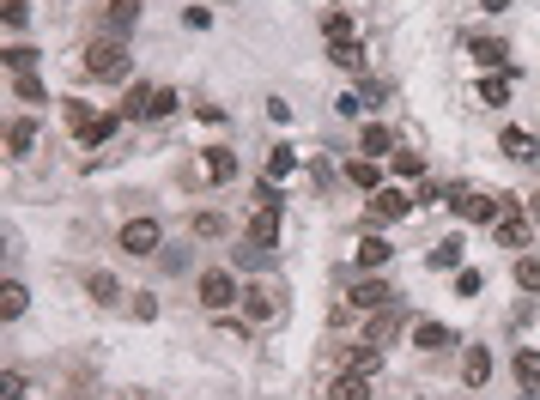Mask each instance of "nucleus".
Instances as JSON below:
<instances>
[{
  "instance_id": "f704fd0d",
  "label": "nucleus",
  "mask_w": 540,
  "mask_h": 400,
  "mask_svg": "<svg viewBox=\"0 0 540 400\" xmlns=\"http://www.w3.org/2000/svg\"><path fill=\"white\" fill-rule=\"evenodd\" d=\"M389 164H395V176H413V182H425V158H419V152H395Z\"/></svg>"
},
{
  "instance_id": "6ab92c4d",
  "label": "nucleus",
  "mask_w": 540,
  "mask_h": 400,
  "mask_svg": "<svg viewBox=\"0 0 540 400\" xmlns=\"http://www.w3.org/2000/svg\"><path fill=\"white\" fill-rule=\"evenodd\" d=\"M328 400H371V376H352V370H340L334 382H328Z\"/></svg>"
},
{
  "instance_id": "1a4fd4ad",
  "label": "nucleus",
  "mask_w": 540,
  "mask_h": 400,
  "mask_svg": "<svg viewBox=\"0 0 540 400\" xmlns=\"http://www.w3.org/2000/svg\"><path fill=\"white\" fill-rule=\"evenodd\" d=\"M346 303H352V309H395V292H389V285H383V279H359V285H352V292H346Z\"/></svg>"
},
{
  "instance_id": "4be33fe9",
  "label": "nucleus",
  "mask_w": 540,
  "mask_h": 400,
  "mask_svg": "<svg viewBox=\"0 0 540 400\" xmlns=\"http://www.w3.org/2000/svg\"><path fill=\"white\" fill-rule=\"evenodd\" d=\"M85 298L92 303H116L122 298V279H116V273H85Z\"/></svg>"
},
{
  "instance_id": "f8f14e48",
  "label": "nucleus",
  "mask_w": 540,
  "mask_h": 400,
  "mask_svg": "<svg viewBox=\"0 0 540 400\" xmlns=\"http://www.w3.org/2000/svg\"><path fill=\"white\" fill-rule=\"evenodd\" d=\"M237 303H243L249 322H273V316H279V292H273V285H249Z\"/></svg>"
},
{
  "instance_id": "9d476101",
  "label": "nucleus",
  "mask_w": 540,
  "mask_h": 400,
  "mask_svg": "<svg viewBox=\"0 0 540 400\" xmlns=\"http://www.w3.org/2000/svg\"><path fill=\"white\" fill-rule=\"evenodd\" d=\"M468 55L486 67V73H510V49L498 36H468Z\"/></svg>"
},
{
  "instance_id": "ea45409f",
  "label": "nucleus",
  "mask_w": 540,
  "mask_h": 400,
  "mask_svg": "<svg viewBox=\"0 0 540 400\" xmlns=\"http://www.w3.org/2000/svg\"><path fill=\"white\" fill-rule=\"evenodd\" d=\"M36 67V49H6V73H31Z\"/></svg>"
},
{
  "instance_id": "c85d7f7f",
  "label": "nucleus",
  "mask_w": 540,
  "mask_h": 400,
  "mask_svg": "<svg viewBox=\"0 0 540 400\" xmlns=\"http://www.w3.org/2000/svg\"><path fill=\"white\" fill-rule=\"evenodd\" d=\"M25 285H19V279H6V292H0V316H6V322H19V316H25Z\"/></svg>"
},
{
  "instance_id": "37998d69",
  "label": "nucleus",
  "mask_w": 540,
  "mask_h": 400,
  "mask_svg": "<svg viewBox=\"0 0 540 400\" xmlns=\"http://www.w3.org/2000/svg\"><path fill=\"white\" fill-rule=\"evenodd\" d=\"M158 261H165L170 273H182V267H189V249H158Z\"/></svg>"
},
{
  "instance_id": "b1692460",
  "label": "nucleus",
  "mask_w": 540,
  "mask_h": 400,
  "mask_svg": "<svg viewBox=\"0 0 540 400\" xmlns=\"http://www.w3.org/2000/svg\"><path fill=\"white\" fill-rule=\"evenodd\" d=\"M510 370H516V388H535V382H540V352H528V346H516V358H510Z\"/></svg>"
},
{
  "instance_id": "a18cd8bd",
  "label": "nucleus",
  "mask_w": 540,
  "mask_h": 400,
  "mask_svg": "<svg viewBox=\"0 0 540 400\" xmlns=\"http://www.w3.org/2000/svg\"><path fill=\"white\" fill-rule=\"evenodd\" d=\"M334 109H340V116H359V109H365V98H359V92H346V98H334Z\"/></svg>"
},
{
  "instance_id": "393cba45",
  "label": "nucleus",
  "mask_w": 540,
  "mask_h": 400,
  "mask_svg": "<svg viewBox=\"0 0 540 400\" xmlns=\"http://www.w3.org/2000/svg\"><path fill=\"white\" fill-rule=\"evenodd\" d=\"M182 109V98L170 92V85H152V103H146V122H165V116H176Z\"/></svg>"
},
{
  "instance_id": "f03ea898",
  "label": "nucleus",
  "mask_w": 540,
  "mask_h": 400,
  "mask_svg": "<svg viewBox=\"0 0 540 400\" xmlns=\"http://www.w3.org/2000/svg\"><path fill=\"white\" fill-rule=\"evenodd\" d=\"M128 67H134L128 36H98V43L85 49V73H92V79H128Z\"/></svg>"
},
{
  "instance_id": "aec40b11",
  "label": "nucleus",
  "mask_w": 540,
  "mask_h": 400,
  "mask_svg": "<svg viewBox=\"0 0 540 400\" xmlns=\"http://www.w3.org/2000/svg\"><path fill=\"white\" fill-rule=\"evenodd\" d=\"M31 146H36V116H19V122L6 128V152H12V158H25Z\"/></svg>"
},
{
  "instance_id": "79ce46f5",
  "label": "nucleus",
  "mask_w": 540,
  "mask_h": 400,
  "mask_svg": "<svg viewBox=\"0 0 540 400\" xmlns=\"http://www.w3.org/2000/svg\"><path fill=\"white\" fill-rule=\"evenodd\" d=\"M438 200H443V188H438V182H419V195H413V206H438Z\"/></svg>"
},
{
  "instance_id": "c756f323",
  "label": "nucleus",
  "mask_w": 540,
  "mask_h": 400,
  "mask_svg": "<svg viewBox=\"0 0 540 400\" xmlns=\"http://www.w3.org/2000/svg\"><path fill=\"white\" fill-rule=\"evenodd\" d=\"M12 92H19V103H49V92H43L36 73H12Z\"/></svg>"
},
{
  "instance_id": "dca6fc26",
  "label": "nucleus",
  "mask_w": 540,
  "mask_h": 400,
  "mask_svg": "<svg viewBox=\"0 0 540 400\" xmlns=\"http://www.w3.org/2000/svg\"><path fill=\"white\" fill-rule=\"evenodd\" d=\"M413 346H419V352H449V346H455V328H443V322H413Z\"/></svg>"
},
{
  "instance_id": "f3484780",
  "label": "nucleus",
  "mask_w": 540,
  "mask_h": 400,
  "mask_svg": "<svg viewBox=\"0 0 540 400\" xmlns=\"http://www.w3.org/2000/svg\"><path fill=\"white\" fill-rule=\"evenodd\" d=\"M352 255H359V267H365V273H376V267L389 261L395 249H389V236H383V231H365V236H359V249H352Z\"/></svg>"
},
{
  "instance_id": "a19ab883",
  "label": "nucleus",
  "mask_w": 540,
  "mask_h": 400,
  "mask_svg": "<svg viewBox=\"0 0 540 400\" xmlns=\"http://www.w3.org/2000/svg\"><path fill=\"white\" fill-rule=\"evenodd\" d=\"M480 285H486V279H480L473 267H462V273H455V292H462V298H480Z\"/></svg>"
},
{
  "instance_id": "72a5a7b5",
  "label": "nucleus",
  "mask_w": 540,
  "mask_h": 400,
  "mask_svg": "<svg viewBox=\"0 0 540 400\" xmlns=\"http://www.w3.org/2000/svg\"><path fill=\"white\" fill-rule=\"evenodd\" d=\"M231 261H237V267H249V273H255V267H268V243H249V236H243V249H237Z\"/></svg>"
},
{
  "instance_id": "de8ad7c7",
  "label": "nucleus",
  "mask_w": 540,
  "mask_h": 400,
  "mask_svg": "<svg viewBox=\"0 0 540 400\" xmlns=\"http://www.w3.org/2000/svg\"><path fill=\"white\" fill-rule=\"evenodd\" d=\"M480 12H510V0H480Z\"/></svg>"
},
{
  "instance_id": "09e8293b",
  "label": "nucleus",
  "mask_w": 540,
  "mask_h": 400,
  "mask_svg": "<svg viewBox=\"0 0 540 400\" xmlns=\"http://www.w3.org/2000/svg\"><path fill=\"white\" fill-rule=\"evenodd\" d=\"M528 219H535V225H540V188H535V195H528Z\"/></svg>"
},
{
  "instance_id": "5701e85b",
  "label": "nucleus",
  "mask_w": 540,
  "mask_h": 400,
  "mask_svg": "<svg viewBox=\"0 0 540 400\" xmlns=\"http://www.w3.org/2000/svg\"><path fill=\"white\" fill-rule=\"evenodd\" d=\"M189 231H195V236H206V243H213V236H231V219L206 206V212H195V219H189Z\"/></svg>"
},
{
  "instance_id": "2f4dec72",
  "label": "nucleus",
  "mask_w": 540,
  "mask_h": 400,
  "mask_svg": "<svg viewBox=\"0 0 540 400\" xmlns=\"http://www.w3.org/2000/svg\"><path fill=\"white\" fill-rule=\"evenodd\" d=\"M292 170H298V152H286V146H273V152H268V182H286Z\"/></svg>"
},
{
  "instance_id": "6e6552de",
  "label": "nucleus",
  "mask_w": 540,
  "mask_h": 400,
  "mask_svg": "<svg viewBox=\"0 0 540 400\" xmlns=\"http://www.w3.org/2000/svg\"><path fill=\"white\" fill-rule=\"evenodd\" d=\"M279 225H286V212L279 206H268V200H255V212H249V243H279Z\"/></svg>"
},
{
  "instance_id": "412c9836",
  "label": "nucleus",
  "mask_w": 540,
  "mask_h": 400,
  "mask_svg": "<svg viewBox=\"0 0 540 400\" xmlns=\"http://www.w3.org/2000/svg\"><path fill=\"white\" fill-rule=\"evenodd\" d=\"M328 61L346 67V73H365V43L352 36V43H328Z\"/></svg>"
},
{
  "instance_id": "7c9ffc66",
  "label": "nucleus",
  "mask_w": 540,
  "mask_h": 400,
  "mask_svg": "<svg viewBox=\"0 0 540 400\" xmlns=\"http://www.w3.org/2000/svg\"><path fill=\"white\" fill-rule=\"evenodd\" d=\"M122 122H128L122 109H109V116H98V122L85 128V146H103V140H109V133H116V128H122Z\"/></svg>"
},
{
  "instance_id": "4c0bfd02",
  "label": "nucleus",
  "mask_w": 540,
  "mask_h": 400,
  "mask_svg": "<svg viewBox=\"0 0 540 400\" xmlns=\"http://www.w3.org/2000/svg\"><path fill=\"white\" fill-rule=\"evenodd\" d=\"M516 285H522V292H540V261H535V255L516 261Z\"/></svg>"
},
{
  "instance_id": "423d86ee",
  "label": "nucleus",
  "mask_w": 540,
  "mask_h": 400,
  "mask_svg": "<svg viewBox=\"0 0 540 400\" xmlns=\"http://www.w3.org/2000/svg\"><path fill=\"white\" fill-rule=\"evenodd\" d=\"M498 152H504V158H516V164H528V170H540V133L504 128V133H498Z\"/></svg>"
},
{
  "instance_id": "bb28decb",
  "label": "nucleus",
  "mask_w": 540,
  "mask_h": 400,
  "mask_svg": "<svg viewBox=\"0 0 540 400\" xmlns=\"http://www.w3.org/2000/svg\"><path fill=\"white\" fill-rule=\"evenodd\" d=\"M480 103H492V109L510 103V73H486V79H480Z\"/></svg>"
},
{
  "instance_id": "9b49d317",
  "label": "nucleus",
  "mask_w": 540,
  "mask_h": 400,
  "mask_svg": "<svg viewBox=\"0 0 540 400\" xmlns=\"http://www.w3.org/2000/svg\"><path fill=\"white\" fill-rule=\"evenodd\" d=\"M340 370H352V376H376V370H383V346H371V340L346 346V352H340Z\"/></svg>"
},
{
  "instance_id": "c9c22d12",
  "label": "nucleus",
  "mask_w": 540,
  "mask_h": 400,
  "mask_svg": "<svg viewBox=\"0 0 540 400\" xmlns=\"http://www.w3.org/2000/svg\"><path fill=\"white\" fill-rule=\"evenodd\" d=\"M425 261L438 267V273H449V267L462 261V243H455V236H449V243H438V249H431V255H425Z\"/></svg>"
},
{
  "instance_id": "ddd939ff",
  "label": "nucleus",
  "mask_w": 540,
  "mask_h": 400,
  "mask_svg": "<svg viewBox=\"0 0 540 400\" xmlns=\"http://www.w3.org/2000/svg\"><path fill=\"white\" fill-rule=\"evenodd\" d=\"M140 25V0H109L103 6V36H128Z\"/></svg>"
},
{
  "instance_id": "a211bd4d",
  "label": "nucleus",
  "mask_w": 540,
  "mask_h": 400,
  "mask_svg": "<svg viewBox=\"0 0 540 400\" xmlns=\"http://www.w3.org/2000/svg\"><path fill=\"white\" fill-rule=\"evenodd\" d=\"M486 376H492V352H486V346H468V352H462V382H468V388H486Z\"/></svg>"
},
{
  "instance_id": "39448f33",
  "label": "nucleus",
  "mask_w": 540,
  "mask_h": 400,
  "mask_svg": "<svg viewBox=\"0 0 540 400\" xmlns=\"http://www.w3.org/2000/svg\"><path fill=\"white\" fill-rule=\"evenodd\" d=\"M492 231H498L504 249H528V243H535V219H528V206H504Z\"/></svg>"
},
{
  "instance_id": "49530a36",
  "label": "nucleus",
  "mask_w": 540,
  "mask_h": 400,
  "mask_svg": "<svg viewBox=\"0 0 540 400\" xmlns=\"http://www.w3.org/2000/svg\"><path fill=\"white\" fill-rule=\"evenodd\" d=\"M134 316H140V322H152V316H158V303L146 298V292H134Z\"/></svg>"
},
{
  "instance_id": "cd10ccee",
  "label": "nucleus",
  "mask_w": 540,
  "mask_h": 400,
  "mask_svg": "<svg viewBox=\"0 0 540 400\" xmlns=\"http://www.w3.org/2000/svg\"><path fill=\"white\" fill-rule=\"evenodd\" d=\"M61 116H68V128L79 133V140H85V128H92V122H98V116H92V103H79V98H61Z\"/></svg>"
},
{
  "instance_id": "20e7f679",
  "label": "nucleus",
  "mask_w": 540,
  "mask_h": 400,
  "mask_svg": "<svg viewBox=\"0 0 540 400\" xmlns=\"http://www.w3.org/2000/svg\"><path fill=\"white\" fill-rule=\"evenodd\" d=\"M122 249H128V255H158V249H165V225L146 219V212L128 219V225H122Z\"/></svg>"
},
{
  "instance_id": "2eb2a0df",
  "label": "nucleus",
  "mask_w": 540,
  "mask_h": 400,
  "mask_svg": "<svg viewBox=\"0 0 540 400\" xmlns=\"http://www.w3.org/2000/svg\"><path fill=\"white\" fill-rule=\"evenodd\" d=\"M359 158H395V133L383 122H365L359 128Z\"/></svg>"
},
{
  "instance_id": "4468645a",
  "label": "nucleus",
  "mask_w": 540,
  "mask_h": 400,
  "mask_svg": "<svg viewBox=\"0 0 540 400\" xmlns=\"http://www.w3.org/2000/svg\"><path fill=\"white\" fill-rule=\"evenodd\" d=\"M195 170H201V182H231V176H237V152H225V146H206Z\"/></svg>"
},
{
  "instance_id": "473e14b6",
  "label": "nucleus",
  "mask_w": 540,
  "mask_h": 400,
  "mask_svg": "<svg viewBox=\"0 0 540 400\" xmlns=\"http://www.w3.org/2000/svg\"><path fill=\"white\" fill-rule=\"evenodd\" d=\"M322 36H328V43H352V12H328V19H322Z\"/></svg>"
},
{
  "instance_id": "58836bf2",
  "label": "nucleus",
  "mask_w": 540,
  "mask_h": 400,
  "mask_svg": "<svg viewBox=\"0 0 540 400\" xmlns=\"http://www.w3.org/2000/svg\"><path fill=\"white\" fill-rule=\"evenodd\" d=\"M0 19H6V31H25V19H31V6H25V0H6V12H0Z\"/></svg>"
},
{
  "instance_id": "a878e982",
  "label": "nucleus",
  "mask_w": 540,
  "mask_h": 400,
  "mask_svg": "<svg viewBox=\"0 0 540 400\" xmlns=\"http://www.w3.org/2000/svg\"><path fill=\"white\" fill-rule=\"evenodd\" d=\"M346 182L365 188V195H376V188H383V182H376V158H352V164H346Z\"/></svg>"
},
{
  "instance_id": "7ed1b4c3",
  "label": "nucleus",
  "mask_w": 540,
  "mask_h": 400,
  "mask_svg": "<svg viewBox=\"0 0 540 400\" xmlns=\"http://www.w3.org/2000/svg\"><path fill=\"white\" fill-rule=\"evenodd\" d=\"M195 298H201L206 309H213V316H225V309H231V303L243 298V285H237V273H231V267H206V273H201V285H195Z\"/></svg>"
},
{
  "instance_id": "e433bc0d",
  "label": "nucleus",
  "mask_w": 540,
  "mask_h": 400,
  "mask_svg": "<svg viewBox=\"0 0 540 400\" xmlns=\"http://www.w3.org/2000/svg\"><path fill=\"white\" fill-rule=\"evenodd\" d=\"M359 98H365V109H383V103H389V79H365Z\"/></svg>"
},
{
  "instance_id": "f257e3e1",
  "label": "nucleus",
  "mask_w": 540,
  "mask_h": 400,
  "mask_svg": "<svg viewBox=\"0 0 540 400\" xmlns=\"http://www.w3.org/2000/svg\"><path fill=\"white\" fill-rule=\"evenodd\" d=\"M449 206H455V219H468V225H498V212H504V206H522V200L516 195H480L468 182H455V188H449Z\"/></svg>"
},
{
  "instance_id": "0eeeda50",
  "label": "nucleus",
  "mask_w": 540,
  "mask_h": 400,
  "mask_svg": "<svg viewBox=\"0 0 540 400\" xmlns=\"http://www.w3.org/2000/svg\"><path fill=\"white\" fill-rule=\"evenodd\" d=\"M407 212H413V195H401V188H376L371 195V225H395Z\"/></svg>"
},
{
  "instance_id": "8fccbe9b",
  "label": "nucleus",
  "mask_w": 540,
  "mask_h": 400,
  "mask_svg": "<svg viewBox=\"0 0 540 400\" xmlns=\"http://www.w3.org/2000/svg\"><path fill=\"white\" fill-rule=\"evenodd\" d=\"M522 400H540V382H535V388H522Z\"/></svg>"
},
{
  "instance_id": "c03bdc74",
  "label": "nucleus",
  "mask_w": 540,
  "mask_h": 400,
  "mask_svg": "<svg viewBox=\"0 0 540 400\" xmlns=\"http://www.w3.org/2000/svg\"><path fill=\"white\" fill-rule=\"evenodd\" d=\"M268 122H279V128H286V122H292V103H279V98H268Z\"/></svg>"
}]
</instances>
